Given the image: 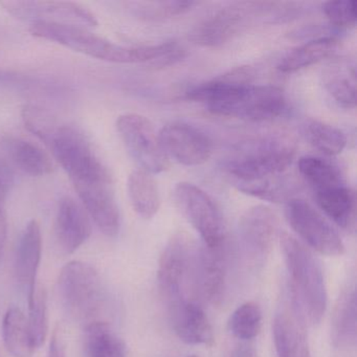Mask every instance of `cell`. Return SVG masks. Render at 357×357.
Listing matches in <instances>:
<instances>
[{"label": "cell", "mask_w": 357, "mask_h": 357, "mask_svg": "<svg viewBox=\"0 0 357 357\" xmlns=\"http://www.w3.org/2000/svg\"><path fill=\"white\" fill-rule=\"evenodd\" d=\"M254 75L252 68L241 66L195 85L185 93V97L204 104L216 116L262 122L283 114L287 108L284 91L273 85H252Z\"/></svg>", "instance_id": "obj_1"}, {"label": "cell", "mask_w": 357, "mask_h": 357, "mask_svg": "<svg viewBox=\"0 0 357 357\" xmlns=\"http://www.w3.org/2000/svg\"><path fill=\"white\" fill-rule=\"evenodd\" d=\"M30 32L38 38L54 41L79 53L114 63H143L148 61L153 63L176 45L175 41H167L145 47H124L89 32L84 28L47 22H34L31 26Z\"/></svg>", "instance_id": "obj_2"}, {"label": "cell", "mask_w": 357, "mask_h": 357, "mask_svg": "<svg viewBox=\"0 0 357 357\" xmlns=\"http://www.w3.org/2000/svg\"><path fill=\"white\" fill-rule=\"evenodd\" d=\"M289 275L292 305L304 321L317 325L327 308V290L321 265L312 252L287 233L280 236Z\"/></svg>", "instance_id": "obj_3"}, {"label": "cell", "mask_w": 357, "mask_h": 357, "mask_svg": "<svg viewBox=\"0 0 357 357\" xmlns=\"http://www.w3.org/2000/svg\"><path fill=\"white\" fill-rule=\"evenodd\" d=\"M45 145L68 173L77 192L112 183L91 139L77 127L59 124Z\"/></svg>", "instance_id": "obj_4"}, {"label": "cell", "mask_w": 357, "mask_h": 357, "mask_svg": "<svg viewBox=\"0 0 357 357\" xmlns=\"http://www.w3.org/2000/svg\"><path fill=\"white\" fill-rule=\"evenodd\" d=\"M296 145L281 135L245 143L227 160V171L236 183H255L281 176L294 162Z\"/></svg>", "instance_id": "obj_5"}, {"label": "cell", "mask_w": 357, "mask_h": 357, "mask_svg": "<svg viewBox=\"0 0 357 357\" xmlns=\"http://www.w3.org/2000/svg\"><path fill=\"white\" fill-rule=\"evenodd\" d=\"M199 248L191 236L177 233L160 255L158 281L168 307L195 301L198 294L197 264ZM199 296V294H198Z\"/></svg>", "instance_id": "obj_6"}, {"label": "cell", "mask_w": 357, "mask_h": 357, "mask_svg": "<svg viewBox=\"0 0 357 357\" xmlns=\"http://www.w3.org/2000/svg\"><path fill=\"white\" fill-rule=\"evenodd\" d=\"M62 306L76 321H96L105 303V288L99 273L89 263L72 261L62 267L58 279Z\"/></svg>", "instance_id": "obj_7"}, {"label": "cell", "mask_w": 357, "mask_h": 357, "mask_svg": "<svg viewBox=\"0 0 357 357\" xmlns=\"http://www.w3.org/2000/svg\"><path fill=\"white\" fill-rule=\"evenodd\" d=\"M175 204L208 248L227 246V229L218 206L197 185L179 183L173 192Z\"/></svg>", "instance_id": "obj_8"}, {"label": "cell", "mask_w": 357, "mask_h": 357, "mask_svg": "<svg viewBox=\"0 0 357 357\" xmlns=\"http://www.w3.org/2000/svg\"><path fill=\"white\" fill-rule=\"evenodd\" d=\"M116 130L142 170L158 174L169 168V158L160 145L158 133L147 118L137 114H123L116 121Z\"/></svg>", "instance_id": "obj_9"}, {"label": "cell", "mask_w": 357, "mask_h": 357, "mask_svg": "<svg viewBox=\"0 0 357 357\" xmlns=\"http://www.w3.org/2000/svg\"><path fill=\"white\" fill-rule=\"evenodd\" d=\"M285 216L296 235L319 254L329 257L344 254V242L337 231L308 202L298 198L288 200Z\"/></svg>", "instance_id": "obj_10"}, {"label": "cell", "mask_w": 357, "mask_h": 357, "mask_svg": "<svg viewBox=\"0 0 357 357\" xmlns=\"http://www.w3.org/2000/svg\"><path fill=\"white\" fill-rule=\"evenodd\" d=\"M10 14L34 22L66 24V26H97L98 20L86 8L72 1H29V0H8L1 1Z\"/></svg>", "instance_id": "obj_11"}, {"label": "cell", "mask_w": 357, "mask_h": 357, "mask_svg": "<svg viewBox=\"0 0 357 357\" xmlns=\"http://www.w3.org/2000/svg\"><path fill=\"white\" fill-rule=\"evenodd\" d=\"M279 231L275 213L265 206H255L244 212L239 220L240 246L246 260L262 264L273 248Z\"/></svg>", "instance_id": "obj_12"}, {"label": "cell", "mask_w": 357, "mask_h": 357, "mask_svg": "<svg viewBox=\"0 0 357 357\" xmlns=\"http://www.w3.org/2000/svg\"><path fill=\"white\" fill-rule=\"evenodd\" d=\"M160 145L167 158L183 166H200L210 160L213 143L210 137L196 127L172 122L158 132Z\"/></svg>", "instance_id": "obj_13"}, {"label": "cell", "mask_w": 357, "mask_h": 357, "mask_svg": "<svg viewBox=\"0 0 357 357\" xmlns=\"http://www.w3.org/2000/svg\"><path fill=\"white\" fill-rule=\"evenodd\" d=\"M260 3H238L219 10L202 20L190 33V40L204 47L225 45L246 26L254 12L261 9Z\"/></svg>", "instance_id": "obj_14"}, {"label": "cell", "mask_w": 357, "mask_h": 357, "mask_svg": "<svg viewBox=\"0 0 357 357\" xmlns=\"http://www.w3.org/2000/svg\"><path fill=\"white\" fill-rule=\"evenodd\" d=\"M91 234V221L84 208L70 196L62 198L55 221L56 239L62 252L66 255L76 252Z\"/></svg>", "instance_id": "obj_15"}, {"label": "cell", "mask_w": 357, "mask_h": 357, "mask_svg": "<svg viewBox=\"0 0 357 357\" xmlns=\"http://www.w3.org/2000/svg\"><path fill=\"white\" fill-rule=\"evenodd\" d=\"M41 254L43 237L40 225L36 220H31L20 237L14 264L16 281L24 290L28 301L32 298L36 290L37 273L40 265Z\"/></svg>", "instance_id": "obj_16"}, {"label": "cell", "mask_w": 357, "mask_h": 357, "mask_svg": "<svg viewBox=\"0 0 357 357\" xmlns=\"http://www.w3.org/2000/svg\"><path fill=\"white\" fill-rule=\"evenodd\" d=\"M198 294L213 305H220L227 289V246L208 248L198 252Z\"/></svg>", "instance_id": "obj_17"}, {"label": "cell", "mask_w": 357, "mask_h": 357, "mask_svg": "<svg viewBox=\"0 0 357 357\" xmlns=\"http://www.w3.org/2000/svg\"><path fill=\"white\" fill-rule=\"evenodd\" d=\"M173 329L179 340L189 344L212 346V326L198 302L179 303L169 307Z\"/></svg>", "instance_id": "obj_18"}, {"label": "cell", "mask_w": 357, "mask_h": 357, "mask_svg": "<svg viewBox=\"0 0 357 357\" xmlns=\"http://www.w3.org/2000/svg\"><path fill=\"white\" fill-rule=\"evenodd\" d=\"M304 323L294 306L275 314L273 332L278 357H310Z\"/></svg>", "instance_id": "obj_19"}, {"label": "cell", "mask_w": 357, "mask_h": 357, "mask_svg": "<svg viewBox=\"0 0 357 357\" xmlns=\"http://www.w3.org/2000/svg\"><path fill=\"white\" fill-rule=\"evenodd\" d=\"M326 91L342 107L351 109L356 105V68L349 58L331 60L323 70Z\"/></svg>", "instance_id": "obj_20"}, {"label": "cell", "mask_w": 357, "mask_h": 357, "mask_svg": "<svg viewBox=\"0 0 357 357\" xmlns=\"http://www.w3.org/2000/svg\"><path fill=\"white\" fill-rule=\"evenodd\" d=\"M356 291L354 284H349L340 292L334 308L331 338L337 348H349L356 344Z\"/></svg>", "instance_id": "obj_21"}, {"label": "cell", "mask_w": 357, "mask_h": 357, "mask_svg": "<svg viewBox=\"0 0 357 357\" xmlns=\"http://www.w3.org/2000/svg\"><path fill=\"white\" fill-rule=\"evenodd\" d=\"M319 208L338 227L354 231L356 225V196L346 185L315 193Z\"/></svg>", "instance_id": "obj_22"}, {"label": "cell", "mask_w": 357, "mask_h": 357, "mask_svg": "<svg viewBox=\"0 0 357 357\" xmlns=\"http://www.w3.org/2000/svg\"><path fill=\"white\" fill-rule=\"evenodd\" d=\"M129 199L135 212L143 219H151L158 214L160 195L158 183L150 173L139 169L132 171L127 181Z\"/></svg>", "instance_id": "obj_23"}, {"label": "cell", "mask_w": 357, "mask_h": 357, "mask_svg": "<svg viewBox=\"0 0 357 357\" xmlns=\"http://www.w3.org/2000/svg\"><path fill=\"white\" fill-rule=\"evenodd\" d=\"M3 340L8 352L14 357H32L36 350L28 317L18 307H11L3 321Z\"/></svg>", "instance_id": "obj_24"}, {"label": "cell", "mask_w": 357, "mask_h": 357, "mask_svg": "<svg viewBox=\"0 0 357 357\" xmlns=\"http://www.w3.org/2000/svg\"><path fill=\"white\" fill-rule=\"evenodd\" d=\"M338 41L333 37H321L309 41L287 54L278 66V70L284 74H291L303 68H309L332 55Z\"/></svg>", "instance_id": "obj_25"}, {"label": "cell", "mask_w": 357, "mask_h": 357, "mask_svg": "<svg viewBox=\"0 0 357 357\" xmlns=\"http://www.w3.org/2000/svg\"><path fill=\"white\" fill-rule=\"evenodd\" d=\"M84 350L86 357H125L122 340L106 321H95L86 324Z\"/></svg>", "instance_id": "obj_26"}, {"label": "cell", "mask_w": 357, "mask_h": 357, "mask_svg": "<svg viewBox=\"0 0 357 357\" xmlns=\"http://www.w3.org/2000/svg\"><path fill=\"white\" fill-rule=\"evenodd\" d=\"M298 172L315 193L346 185L340 169L323 158L304 156L298 160Z\"/></svg>", "instance_id": "obj_27"}, {"label": "cell", "mask_w": 357, "mask_h": 357, "mask_svg": "<svg viewBox=\"0 0 357 357\" xmlns=\"http://www.w3.org/2000/svg\"><path fill=\"white\" fill-rule=\"evenodd\" d=\"M10 154L16 166L31 176H45L53 172V162L49 154L32 142L22 139H12L10 142Z\"/></svg>", "instance_id": "obj_28"}, {"label": "cell", "mask_w": 357, "mask_h": 357, "mask_svg": "<svg viewBox=\"0 0 357 357\" xmlns=\"http://www.w3.org/2000/svg\"><path fill=\"white\" fill-rule=\"evenodd\" d=\"M303 135L313 148L328 156L338 155L346 148V135L321 121H307L303 126Z\"/></svg>", "instance_id": "obj_29"}, {"label": "cell", "mask_w": 357, "mask_h": 357, "mask_svg": "<svg viewBox=\"0 0 357 357\" xmlns=\"http://www.w3.org/2000/svg\"><path fill=\"white\" fill-rule=\"evenodd\" d=\"M261 327L262 310L255 302L244 303L229 317V331L238 340H252L260 333Z\"/></svg>", "instance_id": "obj_30"}, {"label": "cell", "mask_w": 357, "mask_h": 357, "mask_svg": "<svg viewBox=\"0 0 357 357\" xmlns=\"http://www.w3.org/2000/svg\"><path fill=\"white\" fill-rule=\"evenodd\" d=\"M28 323L36 348L45 344L49 332L47 319V296L45 288L36 287L32 298L28 301Z\"/></svg>", "instance_id": "obj_31"}, {"label": "cell", "mask_w": 357, "mask_h": 357, "mask_svg": "<svg viewBox=\"0 0 357 357\" xmlns=\"http://www.w3.org/2000/svg\"><path fill=\"white\" fill-rule=\"evenodd\" d=\"M239 191L260 199L271 202H281L288 198L290 185L279 176L255 183H236Z\"/></svg>", "instance_id": "obj_32"}, {"label": "cell", "mask_w": 357, "mask_h": 357, "mask_svg": "<svg viewBox=\"0 0 357 357\" xmlns=\"http://www.w3.org/2000/svg\"><path fill=\"white\" fill-rule=\"evenodd\" d=\"M22 120L29 131L47 144L59 123L50 112L37 106H26L22 110Z\"/></svg>", "instance_id": "obj_33"}, {"label": "cell", "mask_w": 357, "mask_h": 357, "mask_svg": "<svg viewBox=\"0 0 357 357\" xmlns=\"http://www.w3.org/2000/svg\"><path fill=\"white\" fill-rule=\"evenodd\" d=\"M196 5L197 3L195 1H181V0L154 1V3H142L139 5V11L141 15L148 20H162L183 15L191 11Z\"/></svg>", "instance_id": "obj_34"}, {"label": "cell", "mask_w": 357, "mask_h": 357, "mask_svg": "<svg viewBox=\"0 0 357 357\" xmlns=\"http://www.w3.org/2000/svg\"><path fill=\"white\" fill-rule=\"evenodd\" d=\"M323 12L330 24L336 28L349 29L356 24V1L336 0L323 5Z\"/></svg>", "instance_id": "obj_35"}, {"label": "cell", "mask_w": 357, "mask_h": 357, "mask_svg": "<svg viewBox=\"0 0 357 357\" xmlns=\"http://www.w3.org/2000/svg\"><path fill=\"white\" fill-rule=\"evenodd\" d=\"M47 357H66V346L61 335L58 332H55L52 336Z\"/></svg>", "instance_id": "obj_36"}, {"label": "cell", "mask_w": 357, "mask_h": 357, "mask_svg": "<svg viewBox=\"0 0 357 357\" xmlns=\"http://www.w3.org/2000/svg\"><path fill=\"white\" fill-rule=\"evenodd\" d=\"M229 357H255V351L252 346L240 344L231 351Z\"/></svg>", "instance_id": "obj_37"}, {"label": "cell", "mask_w": 357, "mask_h": 357, "mask_svg": "<svg viewBox=\"0 0 357 357\" xmlns=\"http://www.w3.org/2000/svg\"><path fill=\"white\" fill-rule=\"evenodd\" d=\"M6 238H7V220L3 213L0 214V259L5 250Z\"/></svg>", "instance_id": "obj_38"}, {"label": "cell", "mask_w": 357, "mask_h": 357, "mask_svg": "<svg viewBox=\"0 0 357 357\" xmlns=\"http://www.w3.org/2000/svg\"><path fill=\"white\" fill-rule=\"evenodd\" d=\"M6 194H7V190H6V185L3 183V179H0V214L3 213V204H5Z\"/></svg>", "instance_id": "obj_39"}, {"label": "cell", "mask_w": 357, "mask_h": 357, "mask_svg": "<svg viewBox=\"0 0 357 357\" xmlns=\"http://www.w3.org/2000/svg\"><path fill=\"white\" fill-rule=\"evenodd\" d=\"M189 357H196V356H189Z\"/></svg>", "instance_id": "obj_40"}]
</instances>
